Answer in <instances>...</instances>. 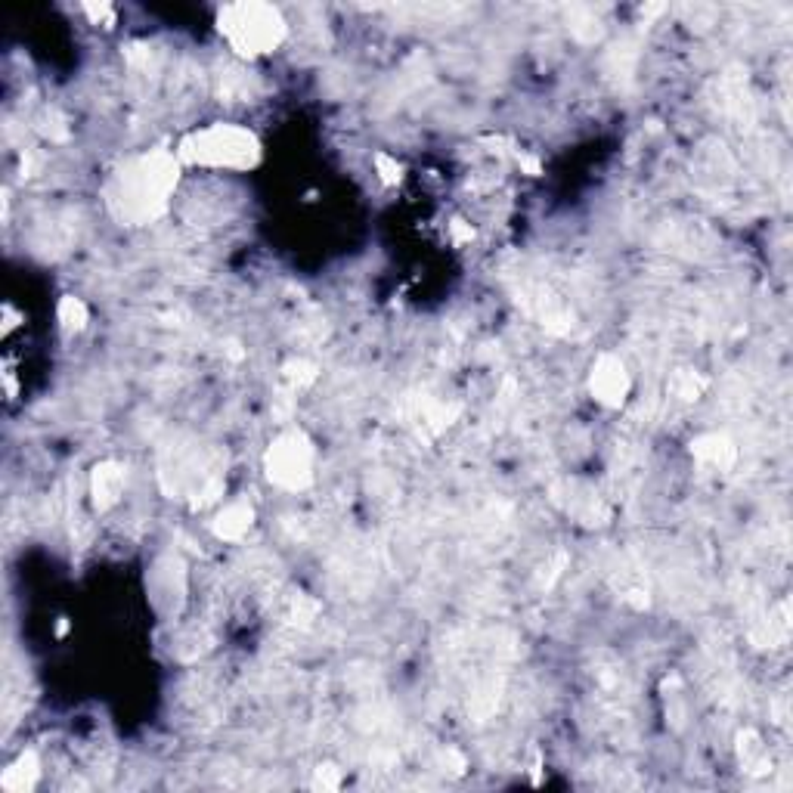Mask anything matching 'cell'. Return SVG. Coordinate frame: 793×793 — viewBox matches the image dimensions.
<instances>
[{
  "instance_id": "e0dca14e",
  "label": "cell",
  "mask_w": 793,
  "mask_h": 793,
  "mask_svg": "<svg viewBox=\"0 0 793 793\" xmlns=\"http://www.w3.org/2000/svg\"><path fill=\"white\" fill-rule=\"evenodd\" d=\"M453 236H456V242H471L474 239V230H468L462 220H453Z\"/></svg>"
},
{
  "instance_id": "5b68a950",
  "label": "cell",
  "mask_w": 793,
  "mask_h": 793,
  "mask_svg": "<svg viewBox=\"0 0 793 793\" xmlns=\"http://www.w3.org/2000/svg\"><path fill=\"white\" fill-rule=\"evenodd\" d=\"M589 391L601 406L620 409L632 391V378L626 372V363L617 354H601L589 372Z\"/></svg>"
},
{
  "instance_id": "30bf717a",
  "label": "cell",
  "mask_w": 793,
  "mask_h": 793,
  "mask_svg": "<svg viewBox=\"0 0 793 793\" xmlns=\"http://www.w3.org/2000/svg\"><path fill=\"white\" fill-rule=\"evenodd\" d=\"M738 759H741L744 772H750V775H769L772 772L769 750H766L763 738L750 732V728H744V732L738 735Z\"/></svg>"
},
{
  "instance_id": "5bb4252c",
  "label": "cell",
  "mask_w": 793,
  "mask_h": 793,
  "mask_svg": "<svg viewBox=\"0 0 793 793\" xmlns=\"http://www.w3.org/2000/svg\"><path fill=\"white\" fill-rule=\"evenodd\" d=\"M375 171L382 177L385 186H400L403 183V165L388 152H375Z\"/></svg>"
},
{
  "instance_id": "7a4b0ae2",
  "label": "cell",
  "mask_w": 793,
  "mask_h": 793,
  "mask_svg": "<svg viewBox=\"0 0 793 793\" xmlns=\"http://www.w3.org/2000/svg\"><path fill=\"white\" fill-rule=\"evenodd\" d=\"M174 155L186 168H211V171H251L261 165L264 146L255 131L242 128V124L214 121L208 128L189 131Z\"/></svg>"
},
{
  "instance_id": "277c9868",
  "label": "cell",
  "mask_w": 793,
  "mask_h": 793,
  "mask_svg": "<svg viewBox=\"0 0 793 793\" xmlns=\"http://www.w3.org/2000/svg\"><path fill=\"white\" fill-rule=\"evenodd\" d=\"M316 450L304 431H282L264 453L267 481L285 493H304L313 484Z\"/></svg>"
},
{
  "instance_id": "4fadbf2b",
  "label": "cell",
  "mask_w": 793,
  "mask_h": 793,
  "mask_svg": "<svg viewBox=\"0 0 793 793\" xmlns=\"http://www.w3.org/2000/svg\"><path fill=\"white\" fill-rule=\"evenodd\" d=\"M282 372H285V378H289V382L301 391V388H310L313 382H316V366L310 363V360H292V363H285L282 366Z\"/></svg>"
},
{
  "instance_id": "6da1fadb",
  "label": "cell",
  "mask_w": 793,
  "mask_h": 793,
  "mask_svg": "<svg viewBox=\"0 0 793 793\" xmlns=\"http://www.w3.org/2000/svg\"><path fill=\"white\" fill-rule=\"evenodd\" d=\"M180 171L183 165L171 149H146L124 158L103 186L109 214L124 227H149L162 220L171 208Z\"/></svg>"
},
{
  "instance_id": "8992f818",
  "label": "cell",
  "mask_w": 793,
  "mask_h": 793,
  "mask_svg": "<svg viewBox=\"0 0 793 793\" xmlns=\"http://www.w3.org/2000/svg\"><path fill=\"white\" fill-rule=\"evenodd\" d=\"M124 481H128V474H124V465L121 462H100L97 468L90 471V499L97 505L100 512H109L112 505L121 502L124 496Z\"/></svg>"
},
{
  "instance_id": "7c38bea8",
  "label": "cell",
  "mask_w": 793,
  "mask_h": 793,
  "mask_svg": "<svg viewBox=\"0 0 793 793\" xmlns=\"http://www.w3.org/2000/svg\"><path fill=\"white\" fill-rule=\"evenodd\" d=\"M704 388H707V382L701 375H694V372H688V369H682V372H676L673 375V382H670V391L679 397V400H697L704 394Z\"/></svg>"
},
{
  "instance_id": "2e32d148",
  "label": "cell",
  "mask_w": 793,
  "mask_h": 793,
  "mask_svg": "<svg viewBox=\"0 0 793 793\" xmlns=\"http://www.w3.org/2000/svg\"><path fill=\"white\" fill-rule=\"evenodd\" d=\"M84 10H87V16H93L97 22H100V19H106L109 25L115 22V10H112L109 4H100V7H84Z\"/></svg>"
},
{
  "instance_id": "ba28073f",
  "label": "cell",
  "mask_w": 793,
  "mask_h": 793,
  "mask_svg": "<svg viewBox=\"0 0 793 793\" xmlns=\"http://www.w3.org/2000/svg\"><path fill=\"white\" fill-rule=\"evenodd\" d=\"M251 524H255V509H251L248 502H230L214 515L211 530L217 539H224V543H239V539L251 530Z\"/></svg>"
},
{
  "instance_id": "8fae6325",
  "label": "cell",
  "mask_w": 793,
  "mask_h": 793,
  "mask_svg": "<svg viewBox=\"0 0 793 793\" xmlns=\"http://www.w3.org/2000/svg\"><path fill=\"white\" fill-rule=\"evenodd\" d=\"M56 320H59L62 332L75 335V332H81L90 323V310H87V304L81 298L66 295V298H59V304H56Z\"/></svg>"
},
{
  "instance_id": "9a60e30c",
  "label": "cell",
  "mask_w": 793,
  "mask_h": 793,
  "mask_svg": "<svg viewBox=\"0 0 793 793\" xmlns=\"http://www.w3.org/2000/svg\"><path fill=\"white\" fill-rule=\"evenodd\" d=\"M316 790H338L341 787V772L335 766H320L313 772V781H310Z\"/></svg>"
},
{
  "instance_id": "9c48e42d",
  "label": "cell",
  "mask_w": 793,
  "mask_h": 793,
  "mask_svg": "<svg viewBox=\"0 0 793 793\" xmlns=\"http://www.w3.org/2000/svg\"><path fill=\"white\" fill-rule=\"evenodd\" d=\"M41 781V763H38V753L35 750H25L19 753V759L4 769V775H0V787L10 790V793H28V790H35Z\"/></svg>"
},
{
  "instance_id": "3957f363",
  "label": "cell",
  "mask_w": 793,
  "mask_h": 793,
  "mask_svg": "<svg viewBox=\"0 0 793 793\" xmlns=\"http://www.w3.org/2000/svg\"><path fill=\"white\" fill-rule=\"evenodd\" d=\"M217 31H220V38L230 44L233 53L245 59H258V56L279 50V44L289 35V22H285L282 10L273 4L239 0V4L220 7Z\"/></svg>"
},
{
  "instance_id": "52a82bcc",
  "label": "cell",
  "mask_w": 793,
  "mask_h": 793,
  "mask_svg": "<svg viewBox=\"0 0 793 793\" xmlns=\"http://www.w3.org/2000/svg\"><path fill=\"white\" fill-rule=\"evenodd\" d=\"M691 453H694L697 462H704V465H710L716 471H728L738 462V447H735V440L728 434H701V437H694Z\"/></svg>"
}]
</instances>
